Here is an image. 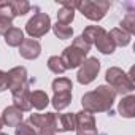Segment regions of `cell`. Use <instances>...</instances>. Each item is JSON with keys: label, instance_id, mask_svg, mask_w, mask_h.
I'll use <instances>...</instances> for the list:
<instances>
[{"label": "cell", "instance_id": "8fae6325", "mask_svg": "<svg viewBox=\"0 0 135 135\" xmlns=\"http://www.w3.org/2000/svg\"><path fill=\"white\" fill-rule=\"evenodd\" d=\"M40 52H41V45H40L38 40H33V38H24V41L19 46L21 57L29 59V60L37 59L40 56Z\"/></svg>", "mask_w": 135, "mask_h": 135}, {"label": "cell", "instance_id": "d6986e66", "mask_svg": "<svg viewBox=\"0 0 135 135\" xmlns=\"http://www.w3.org/2000/svg\"><path fill=\"white\" fill-rule=\"evenodd\" d=\"M30 103L37 110H45L49 105V97L45 91H33L30 92Z\"/></svg>", "mask_w": 135, "mask_h": 135}, {"label": "cell", "instance_id": "7402d4cb", "mask_svg": "<svg viewBox=\"0 0 135 135\" xmlns=\"http://www.w3.org/2000/svg\"><path fill=\"white\" fill-rule=\"evenodd\" d=\"M51 29H52L54 35H56L57 38H60V40H69V38H72V35H73L72 26H65V24L56 22L54 26H51Z\"/></svg>", "mask_w": 135, "mask_h": 135}, {"label": "cell", "instance_id": "2e32d148", "mask_svg": "<svg viewBox=\"0 0 135 135\" xmlns=\"http://www.w3.org/2000/svg\"><path fill=\"white\" fill-rule=\"evenodd\" d=\"M118 111L122 118H133L135 116V95L133 94L124 95L118 105Z\"/></svg>", "mask_w": 135, "mask_h": 135}, {"label": "cell", "instance_id": "30bf717a", "mask_svg": "<svg viewBox=\"0 0 135 135\" xmlns=\"http://www.w3.org/2000/svg\"><path fill=\"white\" fill-rule=\"evenodd\" d=\"M7 75H8V89L11 92H15L16 89H19L26 83H29L26 67H15V69H11Z\"/></svg>", "mask_w": 135, "mask_h": 135}, {"label": "cell", "instance_id": "52a82bcc", "mask_svg": "<svg viewBox=\"0 0 135 135\" xmlns=\"http://www.w3.org/2000/svg\"><path fill=\"white\" fill-rule=\"evenodd\" d=\"M100 72V60L97 57H88L78 69L76 80L80 84H89L92 83Z\"/></svg>", "mask_w": 135, "mask_h": 135}, {"label": "cell", "instance_id": "6da1fadb", "mask_svg": "<svg viewBox=\"0 0 135 135\" xmlns=\"http://www.w3.org/2000/svg\"><path fill=\"white\" fill-rule=\"evenodd\" d=\"M114 99H116V92L110 86L102 84V86L95 88L94 91L86 92L81 99V105H83V110L91 113V114L107 113V111L111 113V107L114 103Z\"/></svg>", "mask_w": 135, "mask_h": 135}, {"label": "cell", "instance_id": "d4e9b609", "mask_svg": "<svg viewBox=\"0 0 135 135\" xmlns=\"http://www.w3.org/2000/svg\"><path fill=\"white\" fill-rule=\"evenodd\" d=\"M48 69H49L52 73H56V75H62V73L65 72L64 62H62V59H60L59 56H51V57L48 59Z\"/></svg>", "mask_w": 135, "mask_h": 135}, {"label": "cell", "instance_id": "f1b7e54d", "mask_svg": "<svg viewBox=\"0 0 135 135\" xmlns=\"http://www.w3.org/2000/svg\"><path fill=\"white\" fill-rule=\"evenodd\" d=\"M3 127V122H2V118H0V129H2Z\"/></svg>", "mask_w": 135, "mask_h": 135}, {"label": "cell", "instance_id": "f546056e", "mask_svg": "<svg viewBox=\"0 0 135 135\" xmlns=\"http://www.w3.org/2000/svg\"><path fill=\"white\" fill-rule=\"evenodd\" d=\"M0 135H8V133H3V132H0Z\"/></svg>", "mask_w": 135, "mask_h": 135}, {"label": "cell", "instance_id": "ac0fdd59", "mask_svg": "<svg viewBox=\"0 0 135 135\" xmlns=\"http://www.w3.org/2000/svg\"><path fill=\"white\" fill-rule=\"evenodd\" d=\"M24 41V32L18 27H11L7 33H5V43L11 48L21 46V43Z\"/></svg>", "mask_w": 135, "mask_h": 135}, {"label": "cell", "instance_id": "4316f807", "mask_svg": "<svg viewBox=\"0 0 135 135\" xmlns=\"http://www.w3.org/2000/svg\"><path fill=\"white\" fill-rule=\"evenodd\" d=\"M13 27V19L10 18H5V16H0V35H3Z\"/></svg>", "mask_w": 135, "mask_h": 135}, {"label": "cell", "instance_id": "5b68a950", "mask_svg": "<svg viewBox=\"0 0 135 135\" xmlns=\"http://www.w3.org/2000/svg\"><path fill=\"white\" fill-rule=\"evenodd\" d=\"M37 135H56V113H33L29 118Z\"/></svg>", "mask_w": 135, "mask_h": 135}, {"label": "cell", "instance_id": "484cf974", "mask_svg": "<svg viewBox=\"0 0 135 135\" xmlns=\"http://www.w3.org/2000/svg\"><path fill=\"white\" fill-rule=\"evenodd\" d=\"M15 135H37L35 129L30 126V122H21L19 126H16V130H15Z\"/></svg>", "mask_w": 135, "mask_h": 135}, {"label": "cell", "instance_id": "7a4b0ae2", "mask_svg": "<svg viewBox=\"0 0 135 135\" xmlns=\"http://www.w3.org/2000/svg\"><path fill=\"white\" fill-rule=\"evenodd\" d=\"M89 51H91V45L86 43L81 38V35L76 37V38H73V43L70 46H67L62 51V56H60L65 70L78 69V67L86 60V56H88Z\"/></svg>", "mask_w": 135, "mask_h": 135}, {"label": "cell", "instance_id": "277c9868", "mask_svg": "<svg viewBox=\"0 0 135 135\" xmlns=\"http://www.w3.org/2000/svg\"><path fill=\"white\" fill-rule=\"evenodd\" d=\"M110 7L111 5L107 0H84V2H76L75 8H78L80 13L89 21H100L108 13Z\"/></svg>", "mask_w": 135, "mask_h": 135}, {"label": "cell", "instance_id": "ba28073f", "mask_svg": "<svg viewBox=\"0 0 135 135\" xmlns=\"http://www.w3.org/2000/svg\"><path fill=\"white\" fill-rule=\"evenodd\" d=\"M76 114V135H99L97 126H95V118L94 114L88 111H80Z\"/></svg>", "mask_w": 135, "mask_h": 135}, {"label": "cell", "instance_id": "e0dca14e", "mask_svg": "<svg viewBox=\"0 0 135 135\" xmlns=\"http://www.w3.org/2000/svg\"><path fill=\"white\" fill-rule=\"evenodd\" d=\"M108 35H110L111 41L114 43V46H127V45L130 43V40H132V37H130L127 32H124L122 29H119V27L111 29V30L108 32Z\"/></svg>", "mask_w": 135, "mask_h": 135}, {"label": "cell", "instance_id": "44dd1931", "mask_svg": "<svg viewBox=\"0 0 135 135\" xmlns=\"http://www.w3.org/2000/svg\"><path fill=\"white\" fill-rule=\"evenodd\" d=\"M51 88H52L54 94H59V92H72L73 84H72V81H70L69 78H65V76H59V78H56V80L52 81Z\"/></svg>", "mask_w": 135, "mask_h": 135}, {"label": "cell", "instance_id": "4fadbf2b", "mask_svg": "<svg viewBox=\"0 0 135 135\" xmlns=\"http://www.w3.org/2000/svg\"><path fill=\"white\" fill-rule=\"evenodd\" d=\"M2 122H3V126H8V127H16V126H19L21 122H22V118H24V114H22V111L19 110V108H16L15 105H11V107H7L5 110H3V113H2Z\"/></svg>", "mask_w": 135, "mask_h": 135}, {"label": "cell", "instance_id": "9c48e42d", "mask_svg": "<svg viewBox=\"0 0 135 135\" xmlns=\"http://www.w3.org/2000/svg\"><path fill=\"white\" fill-rule=\"evenodd\" d=\"M30 83H26L22 88L16 89L13 94V105L16 108H19L22 113L24 111H30L32 110V103H30Z\"/></svg>", "mask_w": 135, "mask_h": 135}, {"label": "cell", "instance_id": "9a60e30c", "mask_svg": "<svg viewBox=\"0 0 135 135\" xmlns=\"http://www.w3.org/2000/svg\"><path fill=\"white\" fill-rule=\"evenodd\" d=\"M75 7L76 2H62V8L57 11V22L69 26L75 19Z\"/></svg>", "mask_w": 135, "mask_h": 135}, {"label": "cell", "instance_id": "8992f818", "mask_svg": "<svg viewBox=\"0 0 135 135\" xmlns=\"http://www.w3.org/2000/svg\"><path fill=\"white\" fill-rule=\"evenodd\" d=\"M51 18L46 13H35L26 24V32L35 40L43 35H46L51 29Z\"/></svg>", "mask_w": 135, "mask_h": 135}, {"label": "cell", "instance_id": "83f0119b", "mask_svg": "<svg viewBox=\"0 0 135 135\" xmlns=\"http://www.w3.org/2000/svg\"><path fill=\"white\" fill-rule=\"evenodd\" d=\"M8 89V75L7 72L0 70V92H3Z\"/></svg>", "mask_w": 135, "mask_h": 135}, {"label": "cell", "instance_id": "cb8c5ba5", "mask_svg": "<svg viewBox=\"0 0 135 135\" xmlns=\"http://www.w3.org/2000/svg\"><path fill=\"white\" fill-rule=\"evenodd\" d=\"M119 29H122L124 32H127V33L132 37V35L135 33V15H133V13H127V15L122 18Z\"/></svg>", "mask_w": 135, "mask_h": 135}, {"label": "cell", "instance_id": "603a6c76", "mask_svg": "<svg viewBox=\"0 0 135 135\" xmlns=\"http://www.w3.org/2000/svg\"><path fill=\"white\" fill-rule=\"evenodd\" d=\"M10 5L13 8V13H15V18L16 16H24L30 11V3L27 0H10Z\"/></svg>", "mask_w": 135, "mask_h": 135}, {"label": "cell", "instance_id": "5bb4252c", "mask_svg": "<svg viewBox=\"0 0 135 135\" xmlns=\"http://www.w3.org/2000/svg\"><path fill=\"white\" fill-rule=\"evenodd\" d=\"M56 127L59 132H72L76 129V114L75 113H64L56 114Z\"/></svg>", "mask_w": 135, "mask_h": 135}, {"label": "cell", "instance_id": "7c38bea8", "mask_svg": "<svg viewBox=\"0 0 135 135\" xmlns=\"http://www.w3.org/2000/svg\"><path fill=\"white\" fill-rule=\"evenodd\" d=\"M94 45L97 46V49H99L102 54H113L114 49H116V46H114V43L111 41L108 32H107L103 27H100V30H99V33H97V37H95V40H94Z\"/></svg>", "mask_w": 135, "mask_h": 135}, {"label": "cell", "instance_id": "ffe728a7", "mask_svg": "<svg viewBox=\"0 0 135 135\" xmlns=\"http://www.w3.org/2000/svg\"><path fill=\"white\" fill-rule=\"evenodd\" d=\"M51 103H52L54 110H57V111L67 108V107L72 103V92H59V94H54L52 99H51Z\"/></svg>", "mask_w": 135, "mask_h": 135}, {"label": "cell", "instance_id": "3957f363", "mask_svg": "<svg viewBox=\"0 0 135 135\" xmlns=\"http://www.w3.org/2000/svg\"><path fill=\"white\" fill-rule=\"evenodd\" d=\"M105 80L108 83V86L116 92V95H127L133 91L135 84H133V78L130 76V73H126L124 70H121L119 67H110L105 73Z\"/></svg>", "mask_w": 135, "mask_h": 135}]
</instances>
